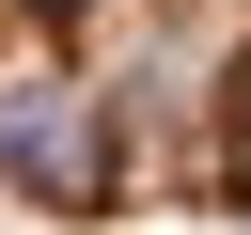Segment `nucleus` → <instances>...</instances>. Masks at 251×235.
Returning <instances> with one entry per match:
<instances>
[{
    "mask_svg": "<svg viewBox=\"0 0 251 235\" xmlns=\"http://www.w3.org/2000/svg\"><path fill=\"white\" fill-rule=\"evenodd\" d=\"M0 204L47 235L251 219V0H0Z\"/></svg>",
    "mask_w": 251,
    "mask_h": 235,
    "instance_id": "f257e3e1",
    "label": "nucleus"
}]
</instances>
